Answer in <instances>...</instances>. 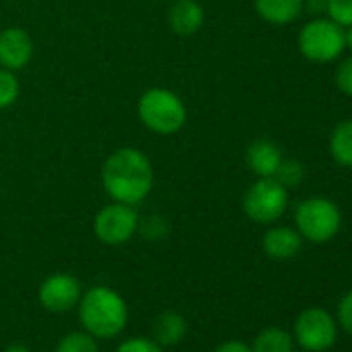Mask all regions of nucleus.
I'll use <instances>...</instances> for the list:
<instances>
[{"instance_id":"nucleus-1","label":"nucleus","mask_w":352,"mask_h":352,"mask_svg":"<svg viewBox=\"0 0 352 352\" xmlns=\"http://www.w3.org/2000/svg\"><path fill=\"white\" fill-rule=\"evenodd\" d=\"M102 187L112 201L139 206L153 189V166L137 147L112 151L102 166Z\"/></svg>"},{"instance_id":"nucleus-2","label":"nucleus","mask_w":352,"mask_h":352,"mask_svg":"<svg viewBox=\"0 0 352 352\" xmlns=\"http://www.w3.org/2000/svg\"><path fill=\"white\" fill-rule=\"evenodd\" d=\"M77 313L83 331L102 340L116 338L129 321L124 298L110 286L87 288L77 302Z\"/></svg>"},{"instance_id":"nucleus-3","label":"nucleus","mask_w":352,"mask_h":352,"mask_svg":"<svg viewBox=\"0 0 352 352\" xmlns=\"http://www.w3.org/2000/svg\"><path fill=\"white\" fill-rule=\"evenodd\" d=\"M137 114L155 135H174L187 124V106L179 94L166 87H149L137 102Z\"/></svg>"},{"instance_id":"nucleus-4","label":"nucleus","mask_w":352,"mask_h":352,"mask_svg":"<svg viewBox=\"0 0 352 352\" xmlns=\"http://www.w3.org/2000/svg\"><path fill=\"white\" fill-rule=\"evenodd\" d=\"M294 224L302 239L321 245L340 232L342 214L333 201L325 197H309L296 208Z\"/></svg>"},{"instance_id":"nucleus-5","label":"nucleus","mask_w":352,"mask_h":352,"mask_svg":"<svg viewBox=\"0 0 352 352\" xmlns=\"http://www.w3.org/2000/svg\"><path fill=\"white\" fill-rule=\"evenodd\" d=\"M288 208V189L282 187L274 176L257 179L243 197V212L251 222L272 224L282 218Z\"/></svg>"},{"instance_id":"nucleus-6","label":"nucleus","mask_w":352,"mask_h":352,"mask_svg":"<svg viewBox=\"0 0 352 352\" xmlns=\"http://www.w3.org/2000/svg\"><path fill=\"white\" fill-rule=\"evenodd\" d=\"M298 50L307 60L331 63L344 50V28L331 19H313L298 34Z\"/></svg>"},{"instance_id":"nucleus-7","label":"nucleus","mask_w":352,"mask_h":352,"mask_svg":"<svg viewBox=\"0 0 352 352\" xmlns=\"http://www.w3.org/2000/svg\"><path fill=\"white\" fill-rule=\"evenodd\" d=\"M139 232V216L135 206L112 201L104 206L94 218V234L108 247L129 243Z\"/></svg>"},{"instance_id":"nucleus-8","label":"nucleus","mask_w":352,"mask_h":352,"mask_svg":"<svg viewBox=\"0 0 352 352\" xmlns=\"http://www.w3.org/2000/svg\"><path fill=\"white\" fill-rule=\"evenodd\" d=\"M338 338L336 319L321 307H309L294 321V340L309 352H323Z\"/></svg>"},{"instance_id":"nucleus-9","label":"nucleus","mask_w":352,"mask_h":352,"mask_svg":"<svg viewBox=\"0 0 352 352\" xmlns=\"http://www.w3.org/2000/svg\"><path fill=\"white\" fill-rule=\"evenodd\" d=\"M83 290H81V282L65 272L52 274L48 276L38 290V300L40 305L50 311V313H67L71 309L77 307L79 298H81Z\"/></svg>"},{"instance_id":"nucleus-10","label":"nucleus","mask_w":352,"mask_h":352,"mask_svg":"<svg viewBox=\"0 0 352 352\" xmlns=\"http://www.w3.org/2000/svg\"><path fill=\"white\" fill-rule=\"evenodd\" d=\"M34 58V40L23 28H7L0 32V67L9 71L25 69Z\"/></svg>"},{"instance_id":"nucleus-11","label":"nucleus","mask_w":352,"mask_h":352,"mask_svg":"<svg viewBox=\"0 0 352 352\" xmlns=\"http://www.w3.org/2000/svg\"><path fill=\"white\" fill-rule=\"evenodd\" d=\"M206 21L204 7L197 0H176L168 11V25L176 36H195Z\"/></svg>"},{"instance_id":"nucleus-12","label":"nucleus","mask_w":352,"mask_h":352,"mask_svg":"<svg viewBox=\"0 0 352 352\" xmlns=\"http://www.w3.org/2000/svg\"><path fill=\"white\" fill-rule=\"evenodd\" d=\"M282 149L270 141V139H257L247 147V166L249 170L259 176V179H267V176H274L280 162H282Z\"/></svg>"},{"instance_id":"nucleus-13","label":"nucleus","mask_w":352,"mask_h":352,"mask_svg":"<svg viewBox=\"0 0 352 352\" xmlns=\"http://www.w3.org/2000/svg\"><path fill=\"white\" fill-rule=\"evenodd\" d=\"M261 247L265 251L267 257L272 259H290L294 257L300 247H302V236L298 234V230L288 228V226H274L270 228L263 239H261Z\"/></svg>"},{"instance_id":"nucleus-14","label":"nucleus","mask_w":352,"mask_h":352,"mask_svg":"<svg viewBox=\"0 0 352 352\" xmlns=\"http://www.w3.org/2000/svg\"><path fill=\"white\" fill-rule=\"evenodd\" d=\"M257 15L272 25H288L305 11V0H255Z\"/></svg>"},{"instance_id":"nucleus-15","label":"nucleus","mask_w":352,"mask_h":352,"mask_svg":"<svg viewBox=\"0 0 352 352\" xmlns=\"http://www.w3.org/2000/svg\"><path fill=\"white\" fill-rule=\"evenodd\" d=\"M187 336V321L181 313L164 311L153 321V340L164 346H176Z\"/></svg>"},{"instance_id":"nucleus-16","label":"nucleus","mask_w":352,"mask_h":352,"mask_svg":"<svg viewBox=\"0 0 352 352\" xmlns=\"http://www.w3.org/2000/svg\"><path fill=\"white\" fill-rule=\"evenodd\" d=\"M329 153L340 166L352 168V120H342L333 126L329 135Z\"/></svg>"},{"instance_id":"nucleus-17","label":"nucleus","mask_w":352,"mask_h":352,"mask_svg":"<svg viewBox=\"0 0 352 352\" xmlns=\"http://www.w3.org/2000/svg\"><path fill=\"white\" fill-rule=\"evenodd\" d=\"M251 350L253 352H292V336L280 327H267L257 333Z\"/></svg>"},{"instance_id":"nucleus-18","label":"nucleus","mask_w":352,"mask_h":352,"mask_svg":"<svg viewBox=\"0 0 352 352\" xmlns=\"http://www.w3.org/2000/svg\"><path fill=\"white\" fill-rule=\"evenodd\" d=\"M54 352H100L98 338L87 331H71L63 336L54 348Z\"/></svg>"},{"instance_id":"nucleus-19","label":"nucleus","mask_w":352,"mask_h":352,"mask_svg":"<svg viewBox=\"0 0 352 352\" xmlns=\"http://www.w3.org/2000/svg\"><path fill=\"white\" fill-rule=\"evenodd\" d=\"M19 94H21V85L15 71L0 67V110L11 108L19 100Z\"/></svg>"},{"instance_id":"nucleus-20","label":"nucleus","mask_w":352,"mask_h":352,"mask_svg":"<svg viewBox=\"0 0 352 352\" xmlns=\"http://www.w3.org/2000/svg\"><path fill=\"white\" fill-rule=\"evenodd\" d=\"M302 176H305V170H302V164L298 160H286V157H282V162H280V166H278V170L274 174V179L282 187L294 189V187L300 185Z\"/></svg>"},{"instance_id":"nucleus-21","label":"nucleus","mask_w":352,"mask_h":352,"mask_svg":"<svg viewBox=\"0 0 352 352\" xmlns=\"http://www.w3.org/2000/svg\"><path fill=\"white\" fill-rule=\"evenodd\" d=\"M325 13H327V19H331L340 28H350L352 25V0H327Z\"/></svg>"},{"instance_id":"nucleus-22","label":"nucleus","mask_w":352,"mask_h":352,"mask_svg":"<svg viewBox=\"0 0 352 352\" xmlns=\"http://www.w3.org/2000/svg\"><path fill=\"white\" fill-rule=\"evenodd\" d=\"M114 352H164V348L153 338L137 336V338H129L120 342Z\"/></svg>"},{"instance_id":"nucleus-23","label":"nucleus","mask_w":352,"mask_h":352,"mask_svg":"<svg viewBox=\"0 0 352 352\" xmlns=\"http://www.w3.org/2000/svg\"><path fill=\"white\" fill-rule=\"evenodd\" d=\"M336 85L342 94L352 96V56L344 58L336 69Z\"/></svg>"},{"instance_id":"nucleus-24","label":"nucleus","mask_w":352,"mask_h":352,"mask_svg":"<svg viewBox=\"0 0 352 352\" xmlns=\"http://www.w3.org/2000/svg\"><path fill=\"white\" fill-rule=\"evenodd\" d=\"M338 323L344 331L352 333V290H348L338 302Z\"/></svg>"},{"instance_id":"nucleus-25","label":"nucleus","mask_w":352,"mask_h":352,"mask_svg":"<svg viewBox=\"0 0 352 352\" xmlns=\"http://www.w3.org/2000/svg\"><path fill=\"white\" fill-rule=\"evenodd\" d=\"M139 230L143 232L145 239H162L168 232V226L160 216H153L145 224H141V220H139Z\"/></svg>"},{"instance_id":"nucleus-26","label":"nucleus","mask_w":352,"mask_h":352,"mask_svg":"<svg viewBox=\"0 0 352 352\" xmlns=\"http://www.w3.org/2000/svg\"><path fill=\"white\" fill-rule=\"evenodd\" d=\"M214 352H253L249 344L241 342V340H228L224 344H220Z\"/></svg>"},{"instance_id":"nucleus-27","label":"nucleus","mask_w":352,"mask_h":352,"mask_svg":"<svg viewBox=\"0 0 352 352\" xmlns=\"http://www.w3.org/2000/svg\"><path fill=\"white\" fill-rule=\"evenodd\" d=\"M325 5H327V0H305V9L313 15L325 13Z\"/></svg>"},{"instance_id":"nucleus-28","label":"nucleus","mask_w":352,"mask_h":352,"mask_svg":"<svg viewBox=\"0 0 352 352\" xmlns=\"http://www.w3.org/2000/svg\"><path fill=\"white\" fill-rule=\"evenodd\" d=\"M344 48H348L352 52V25L346 28V32H344Z\"/></svg>"},{"instance_id":"nucleus-29","label":"nucleus","mask_w":352,"mask_h":352,"mask_svg":"<svg viewBox=\"0 0 352 352\" xmlns=\"http://www.w3.org/2000/svg\"><path fill=\"white\" fill-rule=\"evenodd\" d=\"M5 352H30V348H25L23 344H13V346H9Z\"/></svg>"}]
</instances>
